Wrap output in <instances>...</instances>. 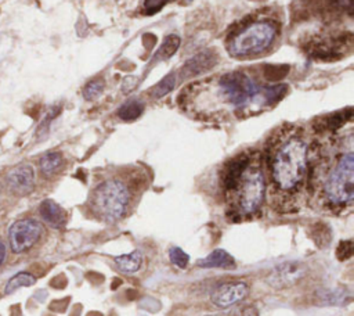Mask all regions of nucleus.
Returning <instances> with one entry per match:
<instances>
[{
  "mask_svg": "<svg viewBox=\"0 0 354 316\" xmlns=\"http://www.w3.org/2000/svg\"><path fill=\"white\" fill-rule=\"evenodd\" d=\"M354 138L349 131L309 147L307 194L316 208L343 214L354 202Z\"/></svg>",
  "mask_w": 354,
  "mask_h": 316,
  "instance_id": "1",
  "label": "nucleus"
},
{
  "mask_svg": "<svg viewBox=\"0 0 354 316\" xmlns=\"http://www.w3.org/2000/svg\"><path fill=\"white\" fill-rule=\"evenodd\" d=\"M181 109L199 120H224L269 107L266 86L243 71L219 74L188 85L179 97Z\"/></svg>",
  "mask_w": 354,
  "mask_h": 316,
  "instance_id": "2",
  "label": "nucleus"
},
{
  "mask_svg": "<svg viewBox=\"0 0 354 316\" xmlns=\"http://www.w3.org/2000/svg\"><path fill=\"white\" fill-rule=\"evenodd\" d=\"M309 139L302 127L283 125L269 138L263 160L272 204L280 211L296 209L307 193Z\"/></svg>",
  "mask_w": 354,
  "mask_h": 316,
  "instance_id": "3",
  "label": "nucleus"
},
{
  "mask_svg": "<svg viewBox=\"0 0 354 316\" xmlns=\"http://www.w3.org/2000/svg\"><path fill=\"white\" fill-rule=\"evenodd\" d=\"M221 187L234 215L254 217L266 200L267 182L259 151H245L230 160L221 171Z\"/></svg>",
  "mask_w": 354,
  "mask_h": 316,
  "instance_id": "4",
  "label": "nucleus"
},
{
  "mask_svg": "<svg viewBox=\"0 0 354 316\" xmlns=\"http://www.w3.org/2000/svg\"><path fill=\"white\" fill-rule=\"evenodd\" d=\"M142 169H113L96 182L89 196L90 213L105 224H116L129 215L142 191L146 189Z\"/></svg>",
  "mask_w": 354,
  "mask_h": 316,
  "instance_id": "5",
  "label": "nucleus"
},
{
  "mask_svg": "<svg viewBox=\"0 0 354 316\" xmlns=\"http://www.w3.org/2000/svg\"><path fill=\"white\" fill-rule=\"evenodd\" d=\"M280 35V24L273 19L244 21L227 39V52L237 60H252L269 53Z\"/></svg>",
  "mask_w": 354,
  "mask_h": 316,
  "instance_id": "6",
  "label": "nucleus"
},
{
  "mask_svg": "<svg viewBox=\"0 0 354 316\" xmlns=\"http://www.w3.org/2000/svg\"><path fill=\"white\" fill-rule=\"evenodd\" d=\"M43 227L35 220H20L10 228V247L13 253L21 254L31 250L42 238Z\"/></svg>",
  "mask_w": 354,
  "mask_h": 316,
  "instance_id": "7",
  "label": "nucleus"
},
{
  "mask_svg": "<svg viewBox=\"0 0 354 316\" xmlns=\"http://www.w3.org/2000/svg\"><path fill=\"white\" fill-rule=\"evenodd\" d=\"M307 273H309V268L305 262L287 261L276 266L267 276L266 282L269 286L277 290H283V288H289L292 286H296L299 282H302L306 277Z\"/></svg>",
  "mask_w": 354,
  "mask_h": 316,
  "instance_id": "8",
  "label": "nucleus"
},
{
  "mask_svg": "<svg viewBox=\"0 0 354 316\" xmlns=\"http://www.w3.org/2000/svg\"><path fill=\"white\" fill-rule=\"evenodd\" d=\"M248 293H250V286L247 282L244 280L227 282L224 284L217 286L212 291L210 301L214 306L225 309L244 299L248 295Z\"/></svg>",
  "mask_w": 354,
  "mask_h": 316,
  "instance_id": "9",
  "label": "nucleus"
},
{
  "mask_svg": "<svg viewBox=\"0 0 354 316\" xmlns=\"http://www.w3.org/2000/svg\"><path fill=\"white\" fill-rule=\"evenodd\" d=\"M351 34L346 36H335V38H324L321 41H316L311 43V56L317 60L331 61L342 57V54L351 48Z\"/></svg>",
  "mask_w": 354,
  "mask_h": 316,
  "instance_id": "10",
  "label": "nucleus"
},
{
  "mask_svg": "<svg viewBox=\"0 0 354 316\" xmlns=\"http://www.w3.org/2000/svg\"><path fill=\"white\" fill-rule=\"evenodd\" d=\"M8 186L17 196H27L35 189V169L30 164H20L8 175Z\"/></svg>",
  "mask_w": 354,
  "mask_h": 316,
  "instance_id": "11",
  "label": "nucleus"
},
{
  "mask_svg": "<svg viewBox=\"0 0 354 316\" xmlns=\"http://www.w3.org/2000/svg\"><path fill=\"white\" fill-rule=\"evenodd\" d=\"M216 63H217V54H214L212 50L198 53L197 56H194L186 63L183 68V75L186 78L202 75L208 70H210Z\"/></svg>",
  "mask_w": 354,
  "mask_h": 316,
  "instance_id": "12",
  "label": "nucleus"
},
{
  "mask_svg": "<svg viewBox=\"0 0 354 316\" xmlns=\"http://www.w3.org/2000/svg\"><path fill=\"white\" fill-rule=\"evenodd\" d=\"M39 214L42 220L52 228L60 229L67 224V213L56 201L47 198L39 205Z\"/></svg>",
  "mask_w": 354,
  "mask_h": 316,
  "instance_id": "13",
  "label": "nucleus"
},
{
  "mask_svg": "<svg viewBox=\"0 0 354 316\" xmlns=\"http://www.w3.org/2000/svg\"><path fill=\"white\" fill-rule=\"evenodd\" d=\"M198 266L201 268H219V269H231L235 266L234 258L223 249H217L212 251L208 257L198 261Z\"/></svg>",
  "mask_w": 354,
  "mask_h": 316,
  "instance_id": "14",
  "label": "nucleus"
},
{
  "mask_svg": "<svg viewBox=\"0 0 354 316\" xmlns=\"http://www.w3.org/2000/svg\"><path fill=\"white\" fill-rule=\"evenodd\" d=\"M113 262H115L116 268L120 269L122 273L133 275V273L139 272V269L143 265V254H142V251L136 250V251H133L131 254L115 257Z\"/></svg>",
  "mask_w": 354,
  "mask_h": 316,
  "instance_id": "15",
  "label": "nucleus"
},
{
  "mask_svg": "<svg viewBox=\"0 0 354 316\" xmlns=\"http://www.w3.org/2000/svg\"><path fill=\"white\" fill-rule=\"evenodd\" d=\"M63 165H64V158H63V154L58 151L46 153L39 161L41 172L46 178H52L56 173H58Z\"/></svg>",
  "mask_w": 354,
  "mask_h": 316,
  "instance_id": "16",
  "label": "nucleus"
},
{
  "mask_svg": "<svg viewBox=\"0 0 354 316\" xmlns=\"http://www.w3.org/2000/svg\"><path fill=\"white\" fill-rule=\"evenodd\" d=\"M144 112V103L139 98H132L122 104L120 110H118V117L122 121H135L137 120Z\"/></svg>",
  "mask_w": 354,
  "mask_h": 316,
  "instance_id": "17",
  "label": "nucleus"
},
{
  "mask_svg": "<svg viewBox=\"0 0 354 316\" xmlns=\"http://www.w3.org/2000/svg\"><path fill=\"white\" fill-rule=\"evenodd\" d=\"M353 117V112L351 109H347L344 112L340 113H335L332 116H328L325 118H322L320 121L321 124V129L322 131H328V132H336L338 129H340L347 121H350Z\"/></svg>",
  "mask_w": 354,
  "mask_h": 316,
  "instance_id": "18",
  "label": "nucleus"
},
{
  "mask_svg": "<svg viewBox=\"0 0 354 316\" xmlns=\"http://www.w3.org/2000/svg\"><path fill=\"white\" fill-rule=\"evenodd\" d=\"M36 282V277L28 272H20L17 273L16 276H13L9 283L6 284V288H5V293L6 294H12L14 293L16 290L21 288V287H28V286H32L35 284Z\"/></svg>",
  "mask_w": 354,
  "mask_h": 316,
  "instance_id": "19",
  "label": "nucleus"
},
{
  "mask_svg": "<svg viewBox=\"0 0 354 316\" xmlns=\"http://www.w3.org/2000/svg\"><path fill=\"white\" fill-rule=\"evenodd\" d=\"M179 46H180V38L176 36V35H169V36L165 39L162 48H161L159 52H158V59H159V60H168V59H170V57L176 53V50L179 49Z\"/></svg>",
  "mask_w": 354,
  "mask_h": 316,
  "instance_id": "20",
  "label": "nucleus"
},
{
  "mask_svg": "<svg viewBox=\"0 0 354 316\" xmlns=\"http://www.w3.org/2000/svg\"><path fill=\"white\" fill-rule=\"evenodd\" d=\"M175 86H176V76H175L173 74H170V75L165 76V78L155 86V89H154V92H153V96H154L155 98H161V97L169 94V93L175 89Z\"/></svg>",
  "mask_w": 354,
  "mask_h": 316,
  "instance_id": "21",
  "label": "nucleus"
},
{
  "mask_svg": "<svg viewBox=\"0 0 354 316\" xmlns=\"http://www.w3.org/2000/svg\"><path fill=\"white\" fill-rule=\"evenodd\" d=\"M104 87H105V85H104L102 79H93L85 86L83 96L86 100H94L102 94Z\"/></svg>",
  "mask_w": 354,
  "mask_h": 316,
  "instance_id": "22",
  "label": "nucleus"
},
{
  "mask_svg": "<svg viewBox=\"0 0 354 316\" xmlns=\"http://www.w3.org/2000/svg\"><path fill=\"white\" fill-rule=\"evenodd\" d=\"M169 258H170V262L180 268V269H184L187 268V265L190 264V257L187 253H184L180 247H173L169 250Z\"/></svg>",
  "mask_w": 354,
  "mask_h": 316,
  "instance_id": "23",
  "label": "nucleus"
},
{
  "mask_svg": "<svg viewBox=\"0 0 354 316\" xmlns=\"http://www.w3.org/2000/svg\"><path fill=\"white\" fill-rule=\"evenodd\" d=\"M289 72L288 65H267L265 68V78L270 82H276L283 79Z\"/></svg>",
  "mask_w": 354,
  "mask_h": 316,
  "instance_id": "24",
  "label": "nucleus"
},
{
  "mask_svg": "<svg viewBox=\"0 0 354 316\" xmlns=\"http://www.w3.org/2000/svg\"><path fill=\"white\" fill-rule=\"evenodd\" d=\"M353 250H354V244L351 240H344L340 242L338 249H336V257L339 261H347L353 257Z\"/></svg>",
  "mask_w": 354,
  "mask_h": 316,
  "instance_id": "25",
  "label": "nucleus"
},
{
  "mask_svg": "<svg viewBox=\"0 0 354 316\" xmlns=\"http://www.w3.org/2000/svg\"><path fill=\"white\" fill-rule=\"evenodd\" d=\"M168 2H170V0H146V2H144V13L147 16L158 13Z\"/></svg>",
  "mask_w": 354,
  "mask_h": 316,
  "instance_id": "26",
  "label": "nucleus"
},
{
  "mask_svg": "<svg viewBox=\"0 0 354 316\" xmlns=\"http://www.w3.org/2000/svg\"><path fill=\"white\" fill-rule=\"evenodd\" d=\"M333 2H335V6L338 9L351 14V12H353V0H333Z\"/></svg>",
  "mask_w": 354,
  "mask_h": 316,
  "instance_id": "27",
  "label": "nucleus"
},
{
  "mask_svg": "<svg viewBox=\"0 0 354 316\" xmlns=\"http://www.w3.org/2000/svg\"><path fill=\"white\" fill-rule=\"evenodd\" d=\"M240 316H259V312L255 306L248 305V306L243 308V310L240 312Z\"/></svg>",
  "mask_w": 354,
  "mask_h": 316,
  "instance_id": "28",
  "label": "nucleus"
},
{
  "mask_svg": "<svg viewBox=\"0 0 354 316\" xmlns=\"http://www.w3.org/2000/svg\"><path fill=\"white\" fill-rule=\"evenodd\" d=\"M5 260H6V246L3 242H0V266L3 265Z\"/></svg>",
  "mask_w": 354,
  "mask_h": 316,
  "instance_id": "29",
  "label": "nucleus"
},
{
  "mask_svg": "<svg viewBox=\"0 0 354 316\" xmlns=\"http://www.w3.org/2000/svg\"><path fill=\"white\" fill-rule=\"evenodd\" d=\"M190 2H192V0H190Z\"/></svg>",
  "mask_w": 354,
  "mask_h": 316,
  "instance_id": "30",
  "label": "nucleus"
}]
</instances>
